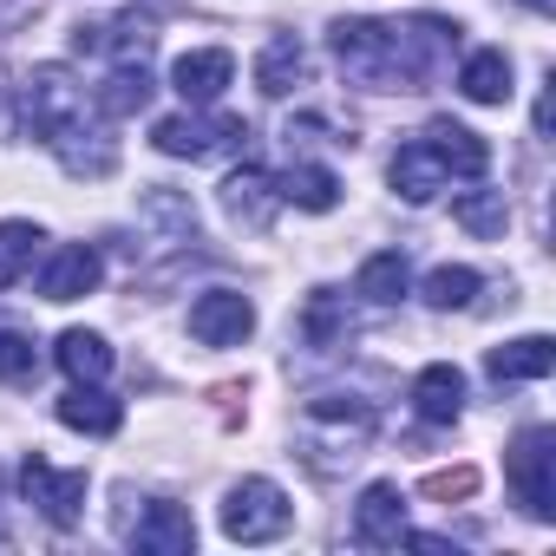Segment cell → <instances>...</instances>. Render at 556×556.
I'll return each mask as SVG.
<instances>
[{"label":"cell","mask_w":556,"mask_h":556,"mask_svg":"<svg viewBox=\"0 0 556 556\" xmlns=\"http://www.w3.org/2000/svg\"><path fill=\"white\" fill-rule=\"evenodd\" d=\"M328 47H334L341 73L354 86H367V92H419L458 53V27L439 21V14H413V21H334Z\"/></svg>","instance_id":"cell-1"},{"label":"cell","mask_w":556,"mask_h":556,"mask_svg":"<svg viewBox=\"0 0 556 556\" xmlns=\"http://www.w3.org/2000/svg\"><path fill=\"white\" fill-rule=\"evenodd\" d=\"M79 118H86V86H79L66 66H34V73L21 79V125H27V138L53 144V138L73 131Z\"/></svg>","instance_id":"cell-2"},{"label":"cell","mask_w":556,"mask_h":556,"mask_svg":"<svg viewBox=\"0 0 556 556\" xmlns=\"http://www.w3.org/2000/svg\"><path fill=\"white\" fill-rule=\"evenodd\" d=\"M289 523H295V504L275 478H242L223 497V536L229 543H275Z\"/></svg>","instance_id":"cell-3"},{"label":"cell","mask_w":556,"mask_h":556,"mask_svg":"<svg viewBox=\"0 0 556 556\" xmlns=\"http://www.w3.org/2000/svg\"><path fill=\"white\" fill-rule=\"evenodd\" d=\"M504 478H510L517 504H523L536 523H549V517H556V432H549V426L517 432V445H510V458H504Z\"/></svg>","instance_id":"cell-4"},{"label":"cell","mask_w":556,"mask_h":556,"mask_svg":"<svg viewBox=\"0 0 556 556\" xmlns=\"http://www.w3.org/2000/svg\"><path fill=\"white\" fill-rule=\"evenodd\" d=\"M249 138V125L242 118H203V112H177V118H157L151 125V144L164 151V157H210V151H223V144H242Z\"/></svg>","instance_id":"cell-5"},{"label":"cell","mask_w":556,"mask_h":556,"mask_svg":"<svg viewBox=\"0 0 556 556\" xmlns=\"http://www.w3.org/2000/svg\"><path fill=\"white\" fill-rule=\"evenodd\" d=\"M21 491L34 497V510L53 523V530H73L86 517V471H53L40 452L21 465Z\"/></svg>","instance_id":"cell-6"},{"label":"cell","mask_w":556,"mask_h":556,"mask_svg":"<svg viewBox=\"0 0 556 556\" xmlns=\"http://www.w3.org/2000/svg\"><path fill=\"white\" fill-rule=\"evenodd\" d=\"M190 334H197L203 348H242V341L255 334V308H249V295H236V289H210V295H197V302H190Z\"/></svg>","instance_id":"cell-7"},{"label":"cell","mask_w":556,"mask_h":556,"mask_svg":"<svg viewBox=\"0 0 556 556\" xmlns=\"http://www.w3.org/2000/svg\"><path fill=\"white\" fill-rule=\"evenodd\" d=\"M354 543L361 549H400L406 543V497H400V484H367L361 491V504H354Z\"/></svg>","instance_id":"cell-8"},{"label":"cell","mask_w":556,"mask_h":556,"mask_svg":"<svg viewBox=\"0 0 556 556\" xmlns=\"http://www.w3.org/2000/svg\"><path fill=\"white\" fill-rule=\"evenodd\" d=\"M73 47L79 53H92V60H151V47H157V27H151V14H118V21H92V27H73Z\"/></svg>","instance_id":"cell-9"},{"label":"cell","mask_w":556,"mask_h":556,"mask_svg":"<svg viewBox=\"0 0 556 556\" xmlns=\"http://www.w3.org/2000/svg\"><path fill=\"white\" fill-rule=\"evenodd\" d=\"M99 275H105V255H99L92 242H66V249H53V262L40 268V295H47V302H79V295L99 289Z\"/></svg>","instance_id":"cell-10"},{"label":"cell","mask_w":556,"mask_h":556,"mask_svg":"<svg viewBox=\"0 0 556 556\" xmlns=\"http://www.w3.org/2000/svg\"><path fill=\"white\" fill-rule=\"evenodd\" d=\"M229 79H236V60L223 47H197L170 66V86L184 92V105H216L229 92Z\"/></svg>","instance_id":"cell-11"},{"label":"cell","mask_w":556,"mask_h":556,"mask_svg":"<svg viewBox=\"0 0 556 556\" xmlns=\"http://www.w3.org/2000/svg\"><path fill=\"white\" fill-rule=\"evenodd\" d=\"M445 184H452V164L426 144V131H419L413 144H400V151H393V190H400L406 203H432Z\"/></svg>","instance_id":"cell-12"},{"label":"cell","mask_w":556,"mask_h":556,"mask_svg":"<svg viewBox=\"0 0 556 556\" xmlns=\"http://www.w3.org/2000/svg\"><path fill=\"white\" fill-rule=\"evenodd\" d=\"M131 549H138V556H190V549H197V523H190V510L157 497V504L138 517Z\"/></svg>","instance_id":"cell-13"},{"label":"cell","mask_w":556,"mask_h":556,"mask_svg":"<svg viewBox=\"0 0 556 556\" xmlns=\"http://www.w3.org/2000/svg\"><path fill=\"white\" fill-rule=\"evenodd\" d=\"M413 413H419L426 426H452V419L465 413V374H458L452 361H432V367L413 380Z\"/></svg>","instance_id":"cell-14"},{"label":"cell","mask_w":556,"mask_h":556,"mask_svg":"<svg viewBox=\"0 0 556 556\" xmlns=\"http://www.w3.org/2000/svg\"><path fill=\"white\" fill-rule=\"evenodd\" d=\"M255 86H262L268 99H289L295 86H308V47H302L295 34H275V40L262 47V60H255Z\"/></svg>","instance_id":"cell-15"},{"label":"cell","mask_w":556,"mask_h":556,"mask_svg":"<svg viewBox=\"0 0 556 556\" xmlns=\"http://www.w3.org/2000/svg\"><path fill=\"white\" fill-rule=\"evenodd\" d=\"M275 203H282V190H275V177H268V170H255V164L229 170V184H223V210H229L236 223L262 229V223L275 216Z\"/></svg>","instance_id":"cell-16"},{"label":"cell","mask_w":556,"mask_h":556,"mask_svg":"<svg viewBox=\"0 0 556 556\" xmlns=\"http://www.w3.org/2000/svg\"><path fill=\"white\" fill-rule=\"evenodd\" d=\"M151 92H157L151 66H144V60H118V66H112V79L92 92V105H99L105 118H131V112H144V105H151Z\"/></svg>","instance_id":"cell-17"},{"label":"cell","mask_w":556,"mask_h":556,"mask_svg":"<svg viewBox=\"0 0 556 556\" xmlns=\"http://www.w3.org/2000/svg\"><path fill=\"white\" fill-rule=\"evenodd\" d=\"M60 426H66V432H92V439H112V432L125 426V406H118L105 387H73V393L60 400Z\"/></svg>","instance_id":"cell-18"},{"label":"cell","mask_w":556,"mask_h":556,"mask_svg":"<svg viewBox=\"0 0 556 556\" xmlns=\"http://www.w3.org/2000/svg\"><path fill=\"white\" fill-rule=\"evenodd\" d=\"M426 144L452 164V177H484V170H491V144H484L478 131L452 125V118H432V125H426Z\"/></svg>","instance_id":"cell-19"},{"label":"cell","mask_w":556,"mask_h":556,"mask_svg":"<svg viewBox=\"0 0 556 556\" xmlns=\"http://www.w3.org/2000/svg\"><path fill=\"white\" fill-rule=\"evenodd\" d=\"M53 361L66 367L73 387H99V380L112 374V348H105V334H92V328H66L60 348H53Z\"/></svg>","instance_id":"cell-20"},{"label":"cell","mask_w":556,"mask_h":556,"mask_svg":"<svg viewBox=\"0 0 556 556\" xmlns=\"http://www.w3.org/2000/svg\"><path fill=\"white\" fill-rule=\"evenodd\" d=\"M556 367V341L549 334H523V341H510V348H491V361H484V374L504 387V380H543Z\"/></svg>","instance_id":"cell-21"},{"label":"cell","mask_w":556,"mask_h":556,"mask_svg":"<svg viewBox=\"0 0 556 556\" xmlns=\"http://www.w3.org/2000/svg\"><path fill=\"white\" fill-rule=\"evenodd\" d=\"M458 92H465L471 105H504V99H510V60H504L497 47H478V53L458 66Z\"/></svg>","instance_id":"cell-22"},{"label":"cell","mask_w":556,"mask_h":556,"mask_svg":"<svg viewBox=\"0 0 556 556\" xmlns=\"http://www.w3.org/2000/svg\"><path fill=\"white\" fill-rule=\"evenodd\" d=\"M406 282H413V275H406V255H400V249H380V255H367V262H361L354 295H367L374 308H393V302L406 295Z\"/></svg>","instance_id":"cell-23"},{"label":"cell","mask_w":556,"mask_h":556,"mask_svg":"<svg viewBox=\"0 0 556 556\" xmlns=\"http://www.w3.org/2000/svg\"><path fill=\"white\" fill-rule=\"evenodd\" d=\"M275 190H282V203H295V210H334L341 203V177L328 164H289Z\"/></svg>","instance_id":"cell-24"},{"label":"cell","mask_w":556,"mask_h":556,"mask_svg":"<svg viewBox=\"0 0 556 556\" xmlns=\"http://www.w3.org/2000/svg\"><path fill=\"white\" fill-rule=\"evenodd\" d=\"M452 216H458V229H471V236H504V223H510V203H504V190H465L458 203H452Z\"/></svg>","instance_id":"cell-25"},{"label":"cell","mask_w":556,"mask_h":556,"mask_svg":"<svg viewBox=\"0 0 556 556\" xmlns=\"http://www.w3.org/2000/svg\"><path fill=\"white\" fill-rule=\"evenodd\" d=\"M40 229L34 223H0V289H14L21 275L34 268V255H40Z\"/></svg>","instance_id":"cell-26"},{"label":"cell","mask_w":556,"mask_h":556,"mask_svg":"<svg viewBox=\"0 0 556 556\" xmlns=\"http://www.w3.org/2000/svg\"><path fill=\"white\" fill-rule=\"evenodd\" d=\"M478 289H484L478 268H465V262H445V268L426 275V302H432V308H471Z\"/></svg>","instance_id":"cell-27"},{"label":"cell","mask_w":556,"mask_h":556,"mask_svg":"<svg viewBox=\"0 0 556 556\" xmlns=\"http://www.w3.org/2000/svg\"><path fill=\"white\" fill-rule=\"evenodd\" d=\"M34 374H40V348L21 328H0V380H8V387H34Z\"/></svg>","instance_id":"cell-28"},{"label":"cell","mask_w":556,"mask_h":556,"mask_svg":"<svg viewBox=\"0 0 556 556\" xmlns=\"http://www.w3.org/2000/svg\"><path fill=\"white\" fill-rule=\"evenodd\" d=\"M471 491H478V471H471V465L432 471V478H426V497H471Z\"/></svg>","instance_id":"cell-29"},{"label":"cell","mask_w":556,"mask_h":556,"mask_svg":"<svg viewBox=\"0 0 556 556\" xmlns=\"http://www.w3.org/2000/svg\"><path fill=\"white\" fill-rule=\"evenodd\" d=\"M308 334H315V341H334V334H341V308H334V295H328V289L308 302Z\"/></svg>","instance_id":"cell-30"},{"label":"cell","mask_w":556,"mask_h":556,"mask_svg":"<svg viewBox=\"0 0 556 556\" xmlns=\"http://www.w3.org/2000/svg\"><path fill=\"white\" fill-rule=\"evenodd\" d=\"M40 14V0H0V34H21Z\"/></svg>","instance_id":"cell-31"},{"label":"cell","mask_w":556,"mask_h":556,"mask_svg":"<svg viewBox=\"0 0 556 556\" xmlns=\"http://www.w3.org/2000/svg\"><path fill=\"white\" fill-rule=\"evenodd\" d=\"M530 8H536V14H556V0H530Z\"/></svg>","instance_id":"cell-32"}]
</instances>
